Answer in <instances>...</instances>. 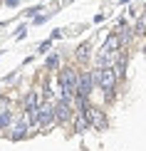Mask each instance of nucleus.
Instances as JSON below:
<instances>
[{"instance_id":"obj_1","label":"nucleus","mask_w":146,"mask_h":151,"mask_svg":"<svg viewBox=\"0 0 146 151\" xmlns=\"http://www.w3.org/2000/svg\"><path fill=\"white\" fill-rule=\"evenodd\" d=\"M94 74V82L101 87V89L106 92V99H114V84H117V72H114V67H99Z\"/></svg>"},{"instance_id":"obj_2","label":"nucleus","mask_w":146,"mask_h":151,"mask_svg":"<svg viewBox=\"0 0 146 151\" xmlns=\"http://www.w3.org/2000/svg\"><path fill=\"white\" fill-rule=\"evenodd\" d=\"M94 89V74L92 72H79V79H77V89H74V94L82 99H87Z\"/></svg>"},{"instance_id":"obj_6","label":"nucleus","mask_w":146,"mask_h":151,"mask_svg":"<svg viewBox=\"0 0 146 151\" xmlns=\"http://www.w3.org/2000/svg\"><path fill=\"white\" fill-rule=\"evenodd\" d=\"M35 109H40V94L30 92L27 99H25V111H35Z\"/></svg>"},{"instance_id":"obj_12","label":"nucleus","mask_w":146,"mask_h":151,"mask_svg":"<svg viewBox=\"0 0 146 151\" xmlns=\"http://www.w3.org/2000/svg\"><path fill=\"white\" fill-rule=\"evenodd\" d=\"M57 67H60V57L57 55H50L47 57V70H57Z\"/></svg>"},{"instance_id":"obj_10","label":"nucleus","mask_w":146,"mask_h":151,"mask_svg":"<svg viewBox=\"0 0 146 151\" xmlns=\"http://www.w3.org/2000/svg\"><path fill=\"white\" fill-rule=\"evenodd\" d=\"M87 57H89V42L79 45V50H77V60H79V62H84Z\"/></svg>"},{"instance_id":"obj_9","label":"nucleus","mask_w":146,"mask_h":151,"mask_svg":"<svg viewBox=\"0 0 146 151\" xmlns=\"http://www.w3.org/2000/svg\"><path fill=\"white\" fill-rule=\"evenodd\" d=\"M126 62H129V55H126V52H119V62H114V72H117V77H122V74H124Z\"/></svg>"},{"instance_id":"obj_8","label":"nucleus","mask_w":146,"mask_h":151,"mask_svg":"<svg viewBox=\"0 0 146 151\" xmlns=\"http://www.w3.org/2000/svg\"><path fill=\"white\" fill-rule=\"evenodd\" d=\"M25 134H27V122L22 119V122H17V124H15V131H12V136H10V139H12V141L25 139Z\"/></svg>"},{"instance_id":"obj_7","label":"nucleus","mask_w":146,"mask_h":151,"mask_svg":"<svg viewBox=\"0 0 146 151\" xmlns=\"http://www.w3.org/2000/svg\"><path fill=\"white\" fill-rule=\"evenodd\" d=\"M87 129H89V122H87V116L82 114V111H77V119H74V131H77V134H84Z\"/></svg>"},{"instance_id":"obj_13","label":"nucleus","mask_w":146,"mask_h":151,"mask_svg":"<svg viewBox=\"0 0 146 151\" xmlns=\"http://www.w3.org/2000/svg\"><path fill=\"white\" fill-rule=\"evenodd\" d=\"M5 3H8V5H17V3H20V0H5Z\"/></svg>"},{"instance_id":"obj_4","label":"nucleus","mask_w":146,"mask_h":151,"mask_svg":"<svg viewBox=\"0 0 146 151\" xmlns=\"http://www.w3.org/2000/svg\"><path fill=\"white\" fill-rule=\"evenodd\" d=\"M55 122V104H40L37 109V124L40 127H50Z\"/></svg>"},{"instance_id":"obj_11","label":"nucleus","mask_w":146,"mask_h":151,"mask_svg":"<svg viewBox=\"0 0 146 151\" xmlns=\"http://www.w3.org/2000/svg\"><path fill=\"white\" fill-rule=\"evenodd\" d=\"M10 122H12V114H10V111H0V129L8 127Z\"/></svg>"},{"instance_id":"obj_5","label":"nucleus","mask_w":146,"mask_h":151,"mask_svg":"<svg viewBox=\"0 0 146 151\" xmlns=\"http://www.w3.org/2000/svg\"><path fill=\"white\" fill-rule=\"evenodd\" d=\"M69 116H72V106H69L65 99H60V102L55 104V119L57 122H67Z\"/></svg>"},{"instance_id":"obj_3","label":"nucleus","mask_w":146,"mask_h":151,"mask_svg":"<svg viewBox=\"0 0 146 151\" xmlns=\"http://www.w3.org/2000/svg\"><path fill=\"white\" fill-rule=\"evenodd\" d=\"M79 111L87 116L89 127H97V129H106V119H104V114H101V111L97 109V106H89V104H84Z\"/></svg>"}]
</instances>
